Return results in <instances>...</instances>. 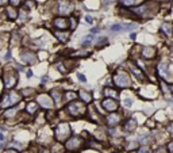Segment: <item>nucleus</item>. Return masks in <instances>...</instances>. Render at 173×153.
Returning a JSON list of instances; mask_svg holds the SVG:
<instances>
[{"instance_id":"1","label":"nucleus","mask_w":173,"mask_h":153,"mask_svg":"<svg viewBox=\"0 0 173 153\" xmlns=\"http://www.w3.org/2000/svg\"><path fill=\"white\" fill-rule=\"evenodd\" d=\"M114 80H115V84L118 87H120V88H126V87L130 86V76H128L127 73H125V72H119V73L115 75V77H114Z\"/></svg>"},{"instance_id":"2","label":"nucleus","mask_w":173,"mask_h":153,"mask_svg":"<svg viewBox=\"0 0 173 153\" xmlns=\"http://www.w3.org/2000/svg\"><path fill=\"white\" fill-rule=\"evenodd\" d=\"M56 134H57L58 140H65V138L71 134V128L68 123H61L56 130Z\"/></svg>"},{"instance_id":"3","label":"nucleus","mask_w":173,"mask_h":153,"mask_svg":"<svg viewBox=\"0 0 173 153\" xmlns=\"http://www.w3.org/2000/svg\"><path fill=\"white\" fill-rule=\"evenodd\" d=\"M19 95L18 94H15V92H11L10 95H7L6 98H4V100L1 102V106L3 107H8V106H11V104H14V103H16V102H19Z\"/></svg>"},{"instance_id":"4","label":"nucleus","mask_w":173,"mask_h":153,"mask_svg":"<svg viewBox=\"0 0 173 153\" xmlns=\"http://www.w3.org/2000/svg\"><path fill=\"white\" fill-rule=\"evenodd\" d=\"M74 6L72 3H69V1H64V3L60 4V14L61 15H68V14H71L72 11H73Z\"/></svg>"},{"instance_id":"5","label":"nucleus","mask_w":173,"mask_h":153,"mask_svg":"<svg viewBox=\"0 0 173 153\" xmlns=\"http://www.w3.org/2000/svg\"><path fill=\"white\" fill-rule=\"evenodd\" d=\"M38 102H39V104L43 106L45 109H51V107H53V102H51V99L49 98L48 95L38 96Z\"/></svg>"},{"instance_id":"6","label":"nucleus","mask_w":173,"mask_h":153,"mask_svg":"<svg viewBox=\"0 0 173 153\" xmlns=\"http://www.w3.org/2000/svg\"><path fill=\"white\" fill-rule=\"evenodd\" d=\"M69 112L73 115H80L84 112V107L83 104H80V103H72L71 106H69Z\"/></svg>"},{"instance_id":"7","label":"nucleus","mask_w":173,"mask_h":153,"mask_svg":"<svg viewBox=\"0 0 173 153\" xmlns=\"http://www.w3.org/2000/svg\"><path fill=\"white\" fill-rule=\"evenodd\" d=\"M103 107L107 110V111H115L118 109V103L115 100H112V99H106L104 102H103Z\"/></svg>"},{"instance_id":"8","label":"nucleus","mask_w":173,"mask_h":153,"mask_svg":"<svg viewBox=\"0 0 173 153\" xmlns=\"http://www.w3.org/2000/svg\"><path fill=\"white\" fill-rule=\"evenodd\" d=\"M158 70H160V75L165 80H169L170 79V73H169V70H168V65L167 64H160Z\"/></svg>"},{"instance_id":"9","label":"nucleus","mask_w":173,"mask_h":153,"mask_svg":"<svg viewBox=\"0 0 173 153\" xmlns=\"http://www.w3.org/2000/svg\"><path fill=\"white\" fill-rule=\"evenodd\" d=\"M119 121H120V117H119L118 114H111V115H108V118H107V122H108V125H111V126L118 125Z\"/></svg>"},{"instance_id":"10","label":"nucleus","mask_w":173,"mask_h":153,"mask_svg":"<svg viewBox=\"0 0 173 153\" xmlns=\"http://www.w3.org/2000/svg\"><path fill=\"white\" fill-rule=\"evenodd\" d=\"M22 58H23L25 62H27V64H32V62H35V54H32V53H23Z\"/></svg>"},{"instance_id":"11","label":"nucleus","mask_w":173,"mask_h":153,"mask_svg":"<svg viewBox=\"0 0 173 153\" xmlns=\"http://www.w3.org/2000/svg\"><path fill=\"white\" fill-rule=\"evenodd\" d=\"M80 146V138H72L71 141H68L66 148L68 149H76Z\"/></svg>"},{"instance_id":"12","label":"nucleus","mask_w":173,"mask_h":153,"mask_svg":"<svg viewBox=\"0 0 173 153\" xmlns=\"http://www.w3.org/2000/svg\"><path fill=\"white\" fill-rule=\"evenodd\" d=\"M54 25L57 26L58 29H66L68 27V20L65 18H57L54 20Z\"/></svg>"},{"instance_id":"13","label":"nucleus","mask_w":173,"mask_h":153,"mask_svg":"<svg viewBox=\"0 0 173 153\" xmlns=\"http://www.w3.org/2000/svg\"><path fill=\"white\" fill-rule=\"evenodd\" d=\"M154 53H156V50H154L153 48H145L143 50H142V56H143L145 58H151L154 56Z\"/></svg>"},{"instance_id":"14","label":"nucleus","mask_w":173,"mask_h":153,"mask_svg":"<svg viewBox=\"0 0 173 153\" xmlns=\"http://www.w3.org/2000/svg\"><path fill=\"white\" fill-rule=\"evenodd\" d=\"M120 3L123 4V6H138V4L142 3V0H120Z\"/></svg>"},{"instance_id":"15","label":"nucleus","mask_w":173,"mask_h":153,"mask_svg":"<svg viewBox=\"0 0 173 153\" xmlns=\"http://www.w3.org/2000/svg\"><path fill=\"white\" fill-rule=\"evenodd\" d=\"M161 29L164 30V31L167 33L168 35H172V33H173V26L170 25V23H164L162 25V27Z\"/></svg>"},{"instance_id":"16","label":"nucleus","mask_w":173,"mask_h":153,"mask_svg":"<svg viewBox=\"0 0 173 153\" xmlns=\"http://www.w3.org/2000/svg\"><path fill=\"white\" fill-rule=\"evenodd\" d=\"M131 72H133V73H134L135 76H137V77H138V79H139V80H143V79H145L143 73H142V72H141V70H139V69H138V68L133 67V65H131Z\"/></svg>"},{"instance_id":"17","label":"nucleus","mask_w":173,"mask_h":153,"mask_svg":"<svg viewBox=\"0 0 173 153\" xmlns=\"http://www.w3.org/2000/svg\"><path fill=\"white\" fill-rule=\"evenodd\" d=\"M135 128H137V123H135L134 119H130V121L127 122V125H126V130L127 131H133Z\"/></svg>"},{"instance_id":"18","label":"nucleus","mask_w":173,"mask_h":153,"mask_svg":"<svg viewBox=\"0 0 173 153\" xmlns=\"http://www.w3.org/2000/svg\"><path fill=\"white\" fill-rule=\"evenodd\" d=\"M80 96H81V99H83L84 102H86V103H89L91 102V95L88 92H85V91H80Z\"/></svg>"},{"instance_id":"19","label":"nucleus","mask_w":173,"mask_h":153,"mask_svg":"<svg viewBox=\"0 0 173 153\" xmlns=\"http://www.w3.org/2000/svg\"><path fill=\"white\" fill-rule=\"evenodd\" d=\"M106 95L107 96H111V98H118V92L114 91L112 88H107L106 89Z\"/></svg>"},{"instance_id":"20","label":"nucleus","mask_w":173,"mask_h":153,"mask_svg":"<svg viewBox=\"0 0 173 153\" xmlns=\"http://www.w3.org/2000/svg\"><path fill=\"white\" fill-rule=\"evenodd\" d=\"M56 37H57L60 41H62V42L68 41V34H64V33H56Z\"/></svg>"},{"instance_id":"21","label":"nucleus","mask_w":173,"mask_h":153,"mask_svg":"<svg viewBox=\"0 0 173 153\" xmlns=\"http://www.w3.org/2000/svg\"><path fill=\"white\" fill-rule=\"evenodd\" d=\"M14 84H15V79H14L12 76H10L6 80V87H12Z\"/></svg>"},{"instance_id":"22","label":"nucleus","mask_w":173,"mask_h":153,"mask_svg":"<svg viewBox=\"0 0 173 153\" xmlns=\"http://www.w3.org/2000/svg\"><path fill=\"white\" fill-rule=\"evenodd\" d=\"M111 31H123V25H114L111 27Z\"/></svg>"},{"instance_id":"23","label":"nucleus","mask_w":173,"mask_h":153,"mask_svg":"<svg viewBox=\"0 0 173 153\" xmlns=\"http://www.w3.org/2000/svg\"><path fill=\"white\" fill-rule=\"evenodd\" d=\"M27 110H29V112H35L37 104H35V103H30V104L27 106Z\"/></svg>"},{"instance_id":"24","label":"nucleus","mask_w":173,"mask_h":153,"mask_svg":"<svg viewBox=\"0 0 173 153\" xmlns=\"http://www.w3.org/2000/svg\"><path fill=\"white\" fill-rule=\"evenodd\" d=\"M53 98L56 99V102H57V103L61 102V95L58 94V91H53Z\"/></svg>"},{"instance_id":"25","label":"nucleus","mask_w":173,"mask_h":153,"mask_svg":"<svg viewBox=\"0 0 173 153\" xmlns=\"http://www.w3.org/2000/svg\"><path fill=\"white\" fill-rule=\"evenodd\" d=\"M92 39H93V37H92V35H88V37H86V38L84 39L83 46H88V45L91 44V41H92Z\"/></svg>"},{"instance_id":"26","label":"nucleus","mask_w":173,"mask_h":153,"mask_svg":"<svg viewBox=\"0 0 173 153\" xmlns=\"http://www.w3.org/2000/svg\"><path fill=\"white\" fill-rule=\"evenodd\" d=\"M138 153H151V152H150V149H149V148L143 146V148H141V149L138 150Z\"/></svg>"},{"instance_id":"27","label":"nucleus","mask_w":173,"mask_h":153,"mask_svg":"<svg viewBox=\"0 0 173 153\" xmlns=\"http://www.w3.org/2000/svg\"><path fill=\"white\" fill-rule=\"evenodd\" d=\"M15 112H16L15 109H14V110H10V111H7V112H6V117H12Z\"/></svg>"},{"instance_id":"28","label":"nucleus","mask_w":173,"mask_h":153,"mask_svg":"<svg viewBox=\"0 0 173 153\" xmlns=\"http://www.w3.org/2000/svg\"><path fill=\"white\" fill-rule=\"evenodd\" d=\"M7 11H8V14H10L11 18H15V16H16V14L14 12V10H11V8H7Z\"/></svg>"},{"instance_id":"29","label":"nucleus","mask_w":173,"mask_h":153,"mask_svg":"<svg viewBox=\"0 0 173 153\" xmlns=\"http://www.w3.org/2000/svg\"><path fill=\"white\" fill-rule=\"evenodd\" d=\"M125 104L127 106V107H128V106H131L133 104V100H131V99H126V100H125Z\"/></svg>"},{"instance_id":"30","label":"nucleus","mask_w":173,"mask_h":153,"mask_svg":"<svg viewBox=\"0 0 173 153\" xmlns=\"http://www.w3.org/2000/svg\"><path fill=\"white\" fill-rule=\"evenodd\" d=\"M66 96H68V99L71 100V99H74V98H76V94H72V92H69Z\"/></svg>"},{"instance_id":"31","label":"nucleus","mask_w":173,"mask_h":153,"mask_svg":"<svg viewBox=\"0 0 173 153\" xmlns=\"http://www.w3.org/2000/svg\"><path fill=\"white\" fill-rule=\"evenodd\" d=\"M77 76H79V79H80V81H86V79H85V76H84V75L79 73V75H77Z\"/></svg>"},{"instance_id":"32","label":"nucleus","mask_w":173,"mask_h":153,"mask_svg":"<svg viewBox=\"0 0 173 153\" xmlns=\"http://www.w3.org/2000/svg\"><path fill=\"white\" fill-rule=\"evenodd\" d=\"M85 20H86V22H88V23H92V22H93V19H92V18H91V16H88V15L85 16Z\"/></svg>"},{"instance_id":"33","label":"nucleus","mask_w":173,"mask_h":153,"mask_svg":"<svg viewBox=\"0 0 173 153\" xmlns=\"http://www.w3.org/2000/svg\"><path fill=\"white\" fill-rule=\"evenodd\" d=\"M11 3L16 6V4H19V3H20V0H11Z\"/></svg>"},{"instance_id":"34","label":"nucleus","mask_w":173,"mask_h":153,"mask_svg":"<svg viewBox=\"0 0 173 153\" xmlns=\"http://www.w3.org/2000/svg\"><path fill=\"white\" fill-rule=\"evenodd\" d=\"M4 138H6V136H4V134H3V133H0V141H3V140H4Z\"/></svg>"},{"instance_id":"35","label":"nucleus","mask_w":173,"mask_h":153,"mask_svg":"<svg viewBox=\"0 0 173 153\" xmlns=\"http://www.w3.org/2000/svg\"><path fill=\"white\" fill-rule=\"evenodd\" d=\"M4 153H16V150H6Z\"/></svg>"},{"instance_id":"36","label":"nucleus","mask_w":173,"mask_h":153,"mask_svg":"<svg viewBox=\"0 0 173 153\" xmlns=\"http://www.w3.org/2000/svg\"><path fill=\"white\" fill-rule=\"evenodd\" d=\"M157 153H165V149H158Z\"/></svg>"},{"instance_id":"37","label":"nucleus","mask_w":173,"mask_h":153,"mask_svg":"<svg viewBox=\"0 0 173 153\" xmlns=\"http://www.w3.org/2000/svg\"><path fill=\"white\" fill-rule=\"evenodd\" d=\"M169 148H170V150H173V142H172V144H170V145H169Z\"/></svg>"},{"instance_id":"38","label":"nucleus","mask_w":173,"mask_h":153,"mask_svg":"<svg viewBox=\"0 0 173 153\" xmlns=\"http://www.w3.org/2000/svg\"><path fill=\"white\" fill-rule=\"evenodd\" d=\"M3 3H6V0H0V4H3Z\"/></svg>"}]
</instances>
